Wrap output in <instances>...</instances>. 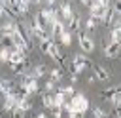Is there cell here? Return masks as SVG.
<instances>
[{
    "label": "cell",
    "mask_w": 121,
    "mask_h": 118,
    "mask_svg": "<svg viewBox=\"0 0 121 118\" xmlns=\"http://www.w3.org/2000/svg\"><path fill=\"white\" fill-rule=\"evenodd\" d=\"M91 114H93V118H110L106 114V110L100 107H91Z\"/></svg>",
    "instance_id": "18"
},
{
    "label": "cell",
    "mask_w": 121,
    "mask_h": 118,
    "mask_svg": "<svg viewBox=\"0 0 121 118\" xmlns=\"http://www.w3.org/2000/svg\"><path fill=\"white\" fill-rule=\"evenodd\" d=\"M15 89H17L15 82H11L9 78H0V91H2L4 97L9 95V93H15Z\"/></svg>",
    "instance_id": "7"
},
{
    "label": "cell",
    "mask_w": 121,
    "mask_h": 118,
    "mask_svg": "<svg viewBox=\"0 0 121 118\" xmlns=\"http://www.w3.org/2000/svg\"><path fill=\"white\" fill-rule=\"evenodd\" d=\"M15 107L21 108L23 112H28V110H32V101H30V99H23V101H17Z\"/></svg>",
    "instance_id": "16"
},
{
    "label": "cell",
    "mask_w": 121,
    "mask_h": 118,
    "mask_svg": "<svg viewBox=\"0 0 121 118\" xmlns=\"http://www.w3.org/2000/svg\"><path fill=\"white\" fill-rule=\"evenodd\" d=\"M76 36H78V44H79V48H81L83 53H93V51H95V42H93L91 34H89L85 29L78 30Z\"/></svg>",
    "instance_id": "1"
},
{
    "label": "cell",
    "mask_w": 121,
    "mask_h": 118,
    "mask_svg": "<svg viewBox=\"0 0 121 118\" xmlns=\"http://www.w3.org/2000/svg\"><path fill=\"white\" fill-rule=\"evenodd\" d=\"M9 55H11V49L0 48V63H9Z\"/></svg>",
    "instance_id": "21"
},
{
    "label": "cell",
    "mask_w": 121,
    "mask_h": 118,
    "mask_svg": "<svg viewBox=\"0 0 121 118\" xmlns=\"http://www.w3.org/2000/svg\"><path fill=\"white\" fill-rule=\"evenodd\" d=\"M112 10H113L117 15H121V0H115V2L112 4Z\"/></svg>",
    "instance_id": "27"
},
{
    "label": "cell",
    "mask_w": 121,
    "mask_h": 118,
    "mask_svg": "<svg viewBox=\"0 0 121 118\" xmlns=\"http://www.w3.org/2000/svg\"><path fill=\"white\" fill-rule=\"evenodd\" d=\"M49 80H53L55 84H59L62 80V70L60 69H51L49 70Z\"/></svg>",
    "instance_id": "17"
},
{
    "label": "cell",
    "mask_w": 121,
    "mask_h": 118,
    "mask_svg": "<svg viewBox=\"0 0 121 118\" xmlns=\"http://www.w3.org/2000/svg\"><path fill=\"white\" fill-rule=\"evenodd\" d=\"M59 13H60V19L64 21V23H68L76 13H74V10H72V4L70 2H60V6H59Z\"/></svg>",
    "instance_id": "5"
},
{
    "label": "cell",
    "mask_w": 121,
    "mask_h": 118,
    "mask_svg": "<svg viewBox=\"0 0 121 118\" xmlns=\"http://www.w3.org/2000/svg\"><path fill=\"white\" fill-rule=\"evenodd\" d=\"M112 105H113V108H117V107H121V91L112 99Z\"/></svg>",
    "instance_id": "26"
},
{
    "label": "cell",
    "mask_w": 121,
    "mask_h": 118,
    "mask_svg": "<svg viewBox=\"0 0 121 118\" xmlns=\"http://www.w3.org/2000/svg\"><path fill=\"white\" fill-rule=\"evenodd\" d=\"M98 25H100V23H98V21H96L95 17H91V15H89V17L85 19V29H89V30H93V29H96Z\"/></svg>",
    "instance_id": "22"
},
{
    "label": "cell",
    "mask_w": 121,
    "mask_h": 118,
    "mask_svg": "<svg viewBox=\"0 0 121 118\" xmlns=\"http://www.w3.org/2000/svg\"><path fill=\"white\" fill-rule=\"evenodd\" d=\"M121 53V44H115V42H104V55L110 57V59H115L117 55Z\"/></svg>",
    "instance_id": "4"
},
{
    "label": "cell",
    "mask_w": 121,
    "mask_h": 118,
    "mask_svg": "<svg viewBox=\"0 0 121 118\" xmlns=\"http://www.w3.org/2000/svg\"><path fill=\"white\" fill-rule=\"evenodd\" d=\"M42 105L45 108H55V99H53V93H42Z\"/></svg>",
    "instance_id": "13"
},
{
    "label": "cell",
    "mask_w": 121,
    "mask_h": 118,
    "mask_svg": "<svg viewBox=\"0 0 121 118\" xmlns=\"http://www.w3.org/2000/svg\"><path fill=\"white\" fill-rule=\"evenodd\" d=\"M59 89H60V91L66 95V99H72V97L76 95V89H74V86H60Z\"/></svg>",
    "instance_id": "20"
},
{
    "label": "cell",
    "mask_w": 121,
    "mask_h": 118,
    "mask_svg": "<svg viewBox=\"0 0 121 118\" xmlns=\"http://www.w3.org/2000/svg\"><path fill=\"white\" fill-rule=\"evenodd\" d=\"M70 103H72V107H74L78 112H81V114H85V112L91 108V105H89V99H87L83 93H76V95L70 99Z\"/></svg>",
    "instance_id": "2"
},
{
    "label": "cell",
    "mask_w": 121,
    "mask_h": 118,
    "mask_svg": "<svg viewBox=\"0 0 121 118\" xmlns=\"http://www.w3.org/2000/svg\"><path fill=\"white\" fill-rule=\"evenodd\" d=\"M53 99H55V107H59V108H62V107H64V103L68 101V99H66V95H64L60 89H57V91L53 93Z\"/></svg>",
    "instance_id": "12"
},
{
    "label": "cell",
    "mask_w": 121,
    "mask_h": 118,
    "mask_svg": "<svg viewBox=\"0 0 121 118\" xmlns=\"http://www.w3.org/2000/svg\"><path fill=\"white\" fill-rule=\"evenodd\" d=\"M0 97H2V99H4V95H2V91H0Z\"/></svg>",
    "instance_id": "33"
},
{
    "label": "cell",
    "mask_w": 121,
    "mask_h": 118,
    "mask_svg": "<svg viewBox=\"0 0 121 118\" xmlns=\"http://www.w3.org/2000/svg\"><path fill=\"white\" fill-rule=\"evenodd\" d=\"M43 91H45V93H51V91L55 93V91H57V84H55L53 80H47L45 86H43Z\"/></svg>",
    "instance_id": "23"
},
{
    "label": "cell",
    "mask_w": 121,
    "mask_h": 118,
    "mask_svg": "<svg viewBox=\"0 0 121 118\" xmlns=\"http://www.w3.org/2000/svg\"><path fill=\"white\" fill-rule=\"evenodd\" d=\"M70 82L76 84V82H78V74H70Z\"/></svg>",
    "instance_id": "30"
},
{
    "label": "cell",
    "mask_w": 121,
    "mask_h": 118,
    "mask_svg": "<svg viewBox=\"0 0 121 118\" xmlns=\"http://www.w3.org/2000/svg\"><path fill=\"white\" fill-rule=\"evenodd\" d=\"M110 42L121 44V29L119 27H112V30H110Z\"/></svg>",
    "instance_id": "15"
},
{
    "label": "cell",
    "mask_w": 121,
    "mask_h": 118,
    "mask_svg": "<svg viewBox=\"0 0 121 118\" xmlns=\"http://www.w3.org/2000/svg\"><path fill=\"white\" fill-rule=\"evenodd\" d=\"M25 114H26V112H23V110H21V108H17V107L11 110V118H26Z\"/></svg>",
    "instance_id": "24"
},
{
    "label": "cell",
    "mask_w": 121,
    "mask_h": 118,
    "mask_svg": "<svg viewBox=\"0 0 121 118\" xmlns=\"http://www.w3.org/2000/svg\"><path fill=\"white\" fill-rule=\"evenodd\" d=\"M113 112H115V118H121V107H117V108H113Z\"/></svg>",
    "instance_id": "29"
},
{
    "label": "cell",
    "mask_w": 121,
    "mask_h": 118,
    "mask_svg": "<svg viewBox=\"0 0 121 118\" xmlns=\"http://www.w3.org/2000/svg\"><path fill=\"white\" fill-rule=\"evenodd\" d=\"M9 69H11V72H13V74H19V76H23V74H26V61L9 63Z\"/></svg>",
    "instance_id": "10"
},
{
    "label": "cell",
    "mask_w": 121,
    "mask_h": 118,
    "mask_svg": "<svg viewBox=\"0 0 121 118\" xmlns=\"http://www.w3.org/2000/svg\"><path fill=\"white\" fill-rule=\"evenodd\" d=\"M19 61H26V55L17 51V49H11V55H9V63H19ZM8 63V65H9Z\"/></svg>",
    "instance_id": "14"
},
{
    "label": "cell",
    "mask_w": 121,
    "mask_h": 118,
    "mask_svg": "<svg viewBox=\"0 0 121 118\" xmlns=\"http://www.w3.org/2000/svg\"><path fill=\"white\" fill-rule=\"evenodd\" d=\"M49 30H51V40H53V38H57V40H59V38H60V34L66 30V23H64L62 19H57V21L49 27Z\"/></svg>",
    "instance_id": "6"
},
{
    "label": "cell",
    "mask_w": 121,
    "mask_h": 118,
    "mask_svg": "<svg viewBox=\"0 0 121 118\" xmlns=\"http://www.w3.org/2000/svg\"><path fill=\"white\" fill-rule=\"evenodd\" d=\"M36 118H47V116H45V112H38V114H36Z\"/></svg>",
    "instance_id": "32"
},
{
    "label": "cell",
    "mask_w": 121,
    "mask_h": 118,
    "mask_svg": "<svg viewBox=\"0 0 121 118\" xmlns=\"http://www.w3.org/2000/svg\"><path fill=\"white\" fill-rule=\"evenodd\" d=\"M59 42H60L62 46H70V44H72V32H70V30H64V32L60 34V38H59Z\"/></svg>",
    "instance_id": "19"
},
{
    "label": "cell",
    "mask_w": 121,
    "mask_h": 118,
    "mask_svg": "<svg viewBox=\"0 0 121 118\" xmlns=\"http://www.w3.org/2000/svg\"><path fill=\"white\" fill-rule=\"evenodd\" d=\"M66 30H70V32H72V30H76V32H78V30H81V17H79L78 13H76L68 23H66Z\"/></svg>",
    "instance_id": "9"
},
{
    "label": "cell",
    "mask_w": 121,
    "mask_h": 118,
    "mask_svg": "<svg viewBox=\"0 0 121 118\" xmlns=\"http://www.w3.org/2000/svg\"><path fill=\"white\" fill-rule=\"evenodd\" d=\"M87 82H89V84H93V82H96V78H95V74H91V76L87 78Z\"/></svg>",
    "instance_id": "31"
},
{
    "label": "cell",
    "mask_w": 121,
    "mask_h": 118,
    "mask_svg": "<svg viewBox=\"0 0 121 118\" xmlns=\"http://www.w3.org/2000/svg\"><path fill=\"white\" fill-rule=\"evenodd\" d=\"M49 70H47V67L43 65V63H38V65H34V69H32V74H34V78L38 80V78H42V76H45Z\"/></svg>",
    "instance_id": "11"
},
{
    "label": "cell",
    "mask_w": 121,
    "mask_h": 118,
    "mask_svg": "<svg viewBox=\"0 0 121 118\" xmlns=\"http://www.w3.org/2000/svg\"><path fill=\"white\" fill-rule=\"evenodd\" d=\"M51 114H53V118H62L64 110H62V108H59V107H55V108H51Z\"/></svg>",
    "instance_id": "25"
},
{
    "label": "cell",
    "mask_w": 121,
    "mask_h": 118,
    "mask_svg": "<svg viewBox=\"0 0 121 118\" xmlns=\"http://www.w3.org/2000/svg\"><path fill=\"white\" fill-rule=\"evenodd\" d=\"M91 69H93V74H95V78H96V80H100V82L110 80V70H108L106 67H102L100 63H93V65H91Z\"/></svg>",
    "instance_id": "3"
},
{
    "label": "cell",
    "mask_w": 121,
    "mask_h": 118,
    "mask_svg": "<svg viewBox=\"0 0 121 118\" xmlns=\"http://www.w3.org/2000/svg\"><path fill=\"white\" fill-rule=\"evenodd\" d=\"M119 91H121V86H112V88H106V89H102V91H100V97L112 103V99H113V97H115Z\"/></svg>",
    "instance_id": "8"
},
{
    "label": "cell",
    "mask_w": 121,
    "mask_h": 118,
    "mask_svg": "<svg viewBox=\"0 0 121 118\" xmlns=\"http://www.w3.org/2000/svg\"><path fill=\"white\" fill-rule=\"evenodd\" d=\"M68 118H83V114H81V112H78V110L74 108V110H70V112H68Z\"/></svg>",
    "instance_id": "28"
}]
</instances>
